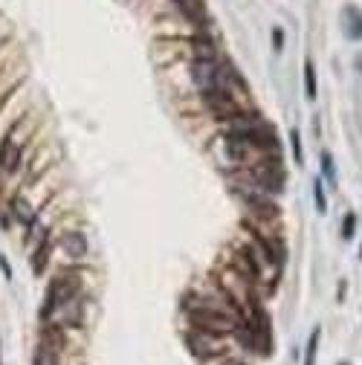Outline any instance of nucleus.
<instances>
[{"label":"nucleus","instance_id":"f257e3e1","mask_svg":"<svg viewBox=\"0 0 362 365\" xmlns=\"http://www.w3.org/2000/svg\"><path fill=\"white\" fill-rule=\"evenodd\" d=\"M200 99H203L206 110L215 116V119H221V122H229V119H235V116H241L243 110H250L241 99H235L232 93H226V90H206V93H200Z\"/></svg>","mask_w":362,"mask_h":365},{"label":"nucleus","instance_id":"f03ea898","mask_svg":"<svg viewBox=\"0 0 362 365\" xmlns=\"http://www.w3.org/2000/svg\"><path fill=\"white\" fill-rule=\"evenodd\" d=\"M21 134H24V125L18 122L3 137V142H0V169L9 171V174L18 171V165L24 160V139H21Z\"/></svg>","mask_w":362,"mask_h":365},{"label":"nucleus","instance_id":"7ed1b4c3","mask_svg":"<svg viewBox=\"0 0 362 365\" xmlns=\"http://www.w3.org/2000/svg\"><path fill=\"white\" fill-rule=\"evenodd\" d=\"M171 3H174V9L183 15L191 26H197V32H209L212 18H209L203 0H171Z\"/></svg>","mask_w":362,"mask_h":365},{"label":"nucleus","instance_id":"20e7f679","mask_svg":"<svg viewBox=\"0 0 362 365\" xmlns=\"http://www.w3.org/2000/svg\"><path fill=\"white\" fill-rule=\"evenodd\" d=\"M58 246H61V253L67 255L70 261H81V258H87V253H90L87 235H85V232H78V229L64 232V235L58 238Z\"/></svg>","mask_w":362,"mask_h":365},{"label":"nucleus","instance_id":"39448f33","mask_svg":"<svg viewBox=\"0 0 362 365\" xmlns=\"http://www.w3.org/2000/svg\"><path fill=\"white\" fill-rule=\"evenodd\" d=\"M221 337H212V334H203V330H191L189 334V345L197 357H221V348L215 345Z\"/></svg>","mask_w":362,"mask_h":365},{"label":"nucleus","instance_id":"423d86ee","mask_svg":"<svg viewBox=\"0 0 362 365\" xmlns=\"http://www.w3.org/2000/svg\"><path fill=\"white\" fill-rule=\"evenodd\" d=\"M49 255H53V241H49V235L38 244V250L32 253V273L41 275L46 270V264H49Z\"/></svg>","mask_w":362,"mask_h":365},{"label":"nucleus","instance_id":"0eeeda50","mask_svg":"<svg viewBox=\"0 0 362 365\" xmlns=\"http://www.w3.org/2000/svg\"><path fill=\"white\" fill-rule=\"evenodd\" d=\"M345 32H348L351 41H359V38H362V12H359L356 6L345 9Z\"/></svg>","mask_w":362,"mask_h":365},{"label":"nucleus","instance_id":"6e6552de","mask_svg":"<svg viewBox=\"0 0 362 365\" xmlns=\"http://www.w3.org/2000/svg\"><path fill=\"white\" fill-rule=\"evenodd\" d=\"M304 93H307V99L313 102L316 99V93H319V85H316V64L313 61H304Z\"/></svg>","mask_w":362,"mask_h":365},{"label":"nucleus","instance_id":"1a4fd4ad","mask_svg":"<svg viewBox=\"0 0 362 365\" xmlns=\"http://www.w3.org/2000/svg\"><path fill=\"white\" fill-rule=\"evenodd\" d=\"M319 337H322V330H319V328H313V334H310V339H307V351H304V365H316Z\"/></svg>","mask_w":362,"mask_h":365},{"label":"nucleus","instance_id":"9d476101","mask_svg":"<svg viewBox=\"0 0 362 365\" xmlns=\"http://www.w3.org/2000/svg\"><path fill=\"white\" fill-rule=\"evenodd\" d=\"M322 174H325V180L331 182V186H336V165H334V157L331 154H322Z\"/></svg>","mask_w":362,"mask_h":365},{"label":"nucleus","instance_id":"9b49d317","mask_svg":"<svg viewBox=\"0 0 362 365\" xmlns=\"http://www.w3.org/2000/svg\"><path fill=\"white\" fill-rule=\"evenodd\" d=\"M354 235H356V214L348 212V214H345V221H342V238L351 241Z\"/></svg>","mask_w":362,"mask_h":365},{"label":"nucleus","instance_id":"f8f14e48","mask_svg":"<svg viewBox=\"0 0 362 365\" xmlns=\"http://www.w3.org/2000/svg\"><path fill=\"white\" fill-rule=\"evenodd\" d=\"M32 365H58V359H55V351H53V348H41V351L35 354V362H32Z\"/></svg>","mask_w":362,"mask_h":365},{"label":"nucleus","instance_id":"ddd939ff","mask_svg":"<svg viewBox=\"0 0 362 365\" xmlns=\"http://www.w3.org/2000/svg\"><path fill=\"white\" fill-rule=\"evenodd\" d=\"M290 145H293V160L295 162H304V151H302V137H299V130H290Z\"/></svg>","mask_w":362,"mask_h":365},{"label":"nucleus","instance_id":"4468645a","mask_svg":"<svg viewBox=\"0 0 362 365\" xmlns=\"http://www.w3.org/2000/svg\"><path fill=\"white\" fill-rule=\"evenodd\" d=\"M313 197H316V209L325 214L327 212V201H325V192H322V180L313 182Z\"/></svg>","mask_w":362,"mask_h":365},{"label":"nucleus","instance_id":"2eb2a0df","mask_svg":"<svg viewBox=\"0 0 362 365\" xmlns=\"http://www.w3.org/2000/svg\"><path fill=\"white\" fill-rule=\"evenodd\" d=\"M282 46H284V32L278 29V26H273V49L278 53V49H282Z\"/></svg>","mask_w":362,"mask_h":365},{"label":"nucleus","instance_id":"dca6fc26","mask_svg":"<svg viewBox=\"0 0 362 365\" xmlns=\"http://www.w3.org/2000/svg\"><path fill=\"white\" fill-rule=\"evenodd\" d=\"M0 267H3V275H6V278H12V267H9L6 258H0Z\"/></svg>","mask_w":362,"mask_h":365},{"label":"nucleus","instance_id":"f3484780","mask_svg":"<svg viewBox=\"0 0 362 365\" xmlns=\"http://www.w3.org/2000/svg\"><path fill=\"white\" fill-rule=\"evenodd\" d=\"M359 258H362V246H359Z\"/></svg>","mask_w":362,"mask_h":365},{"label":"nucleus","instance_id":"a211bd4d","mask_svg":"<svg viewBox=\"0 0 362 365\" xmlns=\"http://www.w3.org/2000/svg\"><path fill=\"white\" fill-rule=\"evenodd\" d=\"M339 365H351V362H339Z\"/></svg>","mask_w":362,"mask_h":365}]
</instances>
